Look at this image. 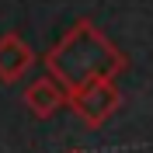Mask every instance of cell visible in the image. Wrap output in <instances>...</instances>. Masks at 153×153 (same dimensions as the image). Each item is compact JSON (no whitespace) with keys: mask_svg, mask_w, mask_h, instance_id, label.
Instances as JSON below:
<instances>
[{"mask_svg":"<svg viewBox=\"0 0 153 153\" xmlns=\"http://www.w3.org/2000/svg\"><path fill=\"white\" fill-rule=\"evenodd\" d=\"M70 153H84V150H70Z\"/></svg>","mask_w":153,"mask_h":153,"instance_id":"cell-5","label":"cell"},{"mask_svg":"<svg viewBox=\"0 0 153 153\" xmlns=\"http://www.w3.org/2000/svg\"><path fill=\"white\" fill-rule=\"evenodd\" d=\"M118 101H122V94H118V84H115V80H94V84H87V87H80V91L70 94L73 115L84 125H91V129L105 125L115 115Z\"/></svg>","mask_w":153,"mask_h":153,"instance_id":"cell-2","label":"cell"},{"mask_svg":"<svg viewBox=\"0 0 153 153\" xmlns=\"http://www.w3.org/2000/svg\"><path fill=\"white\" fill-rule=\"evenodd\" d=\"M45 70L52 80L63 84L66 94H73V91L94 84V80H115L125 70V56L115 49V42L94 21L80 18L45 52Z\"/></svg>","mask_w":153,"mask_h":153,"instance_id":"cell-1","label":"cell"},{"mask_svg":"<svg viewBox=\"0 0 153 153\" xmlns=\"http://www.w3.org/2000/svg\"><path fill=\"white\" fill-rule=\"evenodd\" d=\"M66 101H70V94L63 91V84L52 80L49 73L42 76V80H31V84L25 87V108H28L35 118H52Z\"/></svg>","mask_w":153,"mask_h":153,"instance_id":"cell-3","label":"cell"},{"mask_svg":"<svg viewBox=\"0 0 153 153\" xmlns=\"http://www.w3.org/2000/svg\"><path fill=\"white\" fill-rule=\"evenodd\" d=\"M31 63H35V49H31L21 35H14V31L0 35V80H4V84L21 80V76L31 70Z\"/></svg>","mask_w":153,"mask_h":153,"instance_id":"cell-4","label":"cell"}]
</instances>
